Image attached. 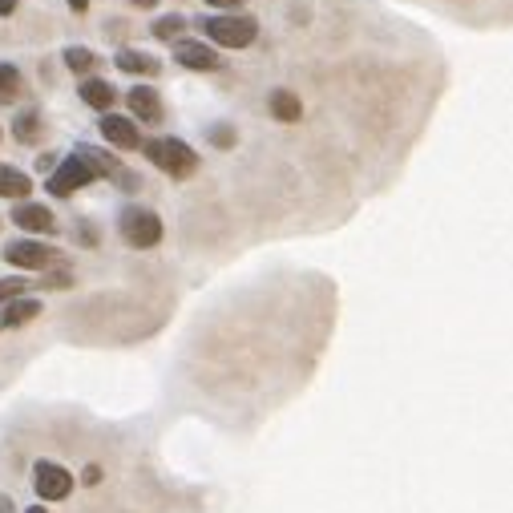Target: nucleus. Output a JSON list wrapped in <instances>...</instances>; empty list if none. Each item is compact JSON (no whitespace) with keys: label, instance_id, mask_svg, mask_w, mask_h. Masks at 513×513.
Here are the masks:
<instances>
[{"label":"nucleus","instance_id":"17","mask_svg":"<svg viewBox=\"0 0 513 513\" xmlns=\"http://www.w3.org/2000/svg\"><path fill=\"white\" fill-rule=\"evenodd\" d=\"M21 93V73L13 65H0V101H17Z\"/></svg>","mask_w":513,"mask_h":513},{"label":"nucleus","instance_id":"19","mask_svg":"<svg viewBox=\"0 0 513 513\" xmlns=\"http://www.w3.org/2000/svg\"><path fill=\"white\" fill-rule=\"evenodd\" d=\"M65 65H69L73 73H89V69H93V53L81 49V45H69V49H65Z\"/></svg>","mask_w":513,"mask_h":513},{"label":"nucleus","instance_id":"27","mask_svg":"<svg viewBox=\"0 0 513 513\" xmlns=\"http://www.w3.org/2000/svg\"><path fill=\"white\" fill-rule=\"evenodd\" d=\"M25 513H45V509H41V505H33V509H25Z\"/></svg>","mask_w":513,"mask_h":513},{"label":"nucleus","instance_id":"15","mask_svg":"<svg viewBox=\"0 0 513 513\" xmlns=\"http://www.w3.org/2000/svg\"><path fill=\"white\" fill-rule=\"evenodd\" d=\"M271 114H275L279 122H299V118H303V106H299L295 93L275 89V93H271Z\"/></svg>","mask_w":513,"mask_h":513},{"label":"nucleus","instance_id":"2","mask_svg":"<svg viewBox=\"0 0 513 513\" xmlns=\"http://www.w3.org/2000/svg\"><path fill=\"white\" fill-rule=\"evenodd\" d=\"M93 178H97V166L89 162V154H85V146H81V150H73V154L49 174L45 186H49L53 198H69V194H77L81 186H89Z\"/></svg>","mask_w":513,"mask_h":513},{"label":"nucleus","instance_id":"25","mask_svg":"<svg viewBox=\"0 0 513 513\" xmlns=\"http://www.w3.org/2000/svg\"><path fill=\"white\" fill-rule=\"evenodd\" d=\"M130 5H138V9H154L158 0H130Z\"/></svg>","mask_w":513,"mask_h":513},{"label":"nucleus","instance_id":"6","mask_svg":"<svg viewBox=\"0 0 513 513\" xmlns=\"http://www.w3.org/2000/svg\"><path fill=\"white\" fill-rule=\"evenodd\" d=\"M33 485H37V493H41L45 501H65V497L73 493V477H69V469H61V465H53V461H37V469H33Z\"/></svg>","mask_w":513,"mask_h":513},{"label":"nucleus","instance_id":"22","mask_svg":"<svg viewBox=\"0 0 513 513\" xmlns=\"http://www.w3.org/2000/svg\"><path fill=\"white\" fill-rule=\"evenodd\" d=\"M207 5H215V9H239L243 0H207Z\"/></svg>","mask_w":513,"mask_h":513},{"label":"nucleus","instance_id":"9","mask_svg":"<svg viewBox=\"0 0 513 513\" xmlns=\"http://www.w3.org/2000/svg\"><path fill=\"white\" fill-rule=\"evenodd\" d=\"M13 223L21 227V231H33V235H49L57 223H53V215H49V207H41V202H25V207H17L13 211Z\"/></svg>","mask_w":513,"mask_h":513},{"label":"nucleus","instance_id":"26","mask_svg":"<svg viewBox=\"0 0 513 513\" xmlns=\"http://www.w3.org/2000/svg\"><path fill=\"white\" fill-rule=\"evenodd\" d=\"M0 513H13V505H9V497H0Z\"/></svg>","mask_w":513,"mask_h":513},{"label":"nucleus","instance_id":"8","mask_svg":"<svg viewBox=\"0 0 513 513\" xmlns=\"http://www.w3.org/2000/svg\"><path fill=\"white\" fill-rule=\"evenodd\" d=\"M101 134H106V142L118 146V150H138V146H142L138 126H134L130 118H118V114H106V118H101Z\"/></svg>","mask_w":513,"mask_h":513},{"label":"nucleus","instance_id":"4","mask_svg":"<svg viewBox=\"0 0 513 513\" xmlns=\"http://www.w3.org/2000/svg\"><path fill=\"white\" fill-rule=\"evenodd\" d=\"M202 29H207V37L223 49H247L259 33V25L251 17H207L202 21Z\"/></svg>","mask_w":513,"mask_h":513},{"label":"nucleus","instance_id":"23","mask_svg":"<svg viewBox=\"0 0 513 513\" xmlns=\"http://www.w3.org/2000/svg\"><path fill=\"white\" fill-rule=\"evenodd\" d=\"M9 13H17V0H0V17H9Z\"/></svg>","mask_w":513,"mask_h":513},{"label":"nucleus","instance_id":"7","mask_svg":"<svg viewBox=\"0 0 513 513\" xmlns=\"http://www.w3.org/2000/svg\"><path fill=\"white\" fill-rule=\"evenodd\" d=\"M174 61L182 69H198V73H211L219 69V53L202 41H174Z\"/></svg>","mask_w":513,"mask_h":513},{"label":"nucleus","instance_id":"14","mask_svg":"<svg viewBox=\"0 0 513 513\" xmlns=\"http://www.w3.org/2000/svg\"><path fill=\"white\" fill-rule=\"evenodd\" d=\"M118 69H122V73H142V77H154V73H158V61H154L150 53L122 49V53H118Z\"/></svg>","mask_w":513,"mask_h":513},{"label":"nucleus","instance_id":"1","mask_svg":"<svg viewBox=\"0 0 513 513\" xmlns=\"http://www.w3.org/2000/svg\"><path fill=\"white\" fill-rule=\"evenodd\" d=\"M146 158L162 174H170V178H190L198 170V154L182 138H154V142H146Z\"/></svg>","mask_w":513,"mask_h":513},{"label":"nucleus","instance_id":"18","mask_svg":"<svg viewBox=\"0 0 513 513\" xmlns=\"http://www.w3.org/2000/svg\"><path fill=\"white\" fill-rule=\"evenodd\" d=\"M33 287V279H25V275H13V279H0V303H13L17 295H25Z\"/></svg>","mask_w":513,"mask_h":513},{"label":"nucleus","instance_id":"10","mask_svg":"<svg viewBox=\"0 0 513 513\" xmlns=\"http://www.w3.org/2000/svg\"><path fill=\"white\" fill-rule=\"evenodd\" d=\"M126 101H130L134 118H142V122H162V101H158V93H154L150 85H134Z\"/></svg>","mask_w":513,"mask_h":513},{"label":"nucleus","instance_id":"16","mask_svg":"<svg viewBox=\"0 0 513 513\" xmlns=\"http://www.w3.org/2000/svg\"><path fill=\"white\" fill-rule=\"evenodd\" d=\"M182 33H186V17L182 13H170V17L154 21V37H162V41H178Z\"/></svg>","mask_w":513,"mask_h":513},{"label":"nucleus","instance_id":"5","mask_svg":"<svg viewBox=\"0 0 513 513\" xmlns=\"http://www.w3.org/2000/svg\"><path fill=\"white\" fill-rule=\"evenodd\" d=\"M5 259L13 267H21V271H45V267L57 263V251L45 247V243H37V239H17V243L5 247Z\"/></svg>","mask_w":513,"mask_h":513},{"label":"nucleus","instance_id":"12","mask_svg":"<svg viewBox=\"0 0 513 513\" xmlns=\"http://www.w3.org/2000/svg\"><path fill=\"white\" fill-rule=\"evenodd\" d=\"M33 182L17 166H0V198H29Z\"/></svg>","mask_w":513,"mask_h":513},{"label":"nucleus","instance_id":"24","mask_svg":"<svg viewBox=\"0 0 513 513\" xmlns=\"http://www.w3.org/2000/svg\"><path fill=\"white\" fill-rule=\"evenodd\" d=\"M69 9H73V13H85V9H89V0H69Z\"/></svg>","mask_w":513,"mask_h":513},{"label":"nucleus","instance_id":"11","mask_svg":"<svg viewBox=\"0 0 513 513\" xmlns=\"http://www.w3.org/2000/svg\"><path fill=\"white\" fill-rule=\"evenodd\" d=\"M114 85L110 81H101V77H85L81 81V101L85 106H93V110H101V114H110V106H114Z\"/></svg>","mask_w":513,"mask_h":513},{"label":"nucleus","instance_id":"20","mask_svg":"<svg viewBox=\"0 0 513 513\" xmlns=\"http://www.w3.org/2000/svg\"><path fill=\"white\" fill-rule=\"evenodd\" d=\"M13 134H17L21 142H37V110L21 114V118H17V126H13Z\"/></svg>","mask_w":513,"mask_h":513},{"label":"nucleus","instance_id":"13","mask_svg":"<svg viewBox=\"0 0 513 513\" xmlns=\"http://www.w3.org/2000/svg\"><path fill=\"white\" fill-rule=\"evenodd\" d=\"M37 316H41V303L37 299H13L5 307V316H0V324H5V328H21V324H29Z\"/></svg>","mask_w":513,"mask_h":513},{"label":"nucleus","instance_id":"21","mask_svg":"<svg viewBox=\"0 0 513 513\" xmlns=\"http://www.w3.org/2000/svg\"><path fill=\"white\" fill-rule=\"evenodd\" d=\"M211 142H215V146H235V130H231V126H215V130H211Z\"/></svg>","mask_w":513,"mask_h":513},{"label":"nucleus","instance_id":"3","mask_svg":"<svg viewBox=\"0 0 513 513\" xmlns=\"http://www.w3.org/2000/svg\"><path fill=\"white\" fill-rule=\"evenodd\" d=\"M118 231L138 251H150V247L162 243V219L154 211H146V207H126L122 219H118Z\"/></svg>","mask_w":513,"mask_h":513}]
</instances>
